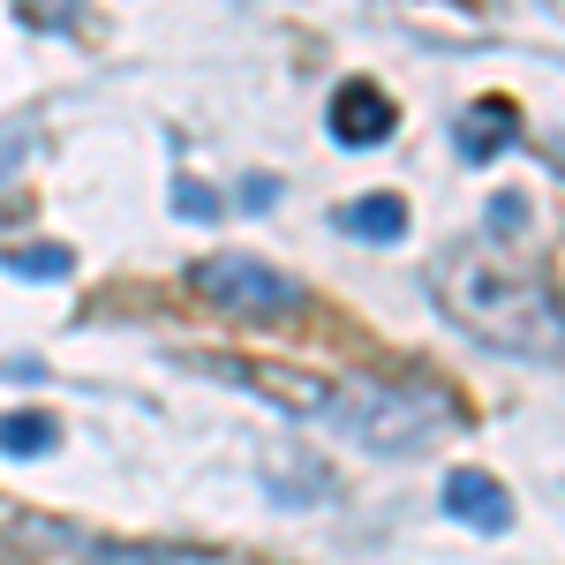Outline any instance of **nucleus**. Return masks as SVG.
<instances>
[{
	"instance_id": "9",
	"label": "nucleus",
	"mask_w": 565,
	"mask_h": 565,
	"mask_svg": "<svg viewBox=\"0 0 565 565\" xmlns=\"http://www.w3.org/2000/svg\"><path fill=\"white\" fill-rule=\"evenodd\" d=\"M53 445H61V423H53V415H39V407L0 415V452H8V460H39Z\"/></svg>"
},
{
	"instance_id": "14",
	"label": "nucleus",
	"mask_w": 565,
	"mask_h": 565,
	"mask_svg": "<svg viewBox=\"0 0 565 565\" xmlns=\"http://www.w3.org/2000/svg\"><path fill=\"white\" fill-rule=\"evenodd\" d=\"M490 204H498V212H490V226H498V234L527 226V204H521V196H490Z\"/></svg>"
},
{
	"instance_id": "12",
	"label": "nucleus",
	"mask_w": 565,
	"mask_h": 565,
	"mask_svg": "<svg viewBox=\"0 0 565 565\" xmlns=\"http://www.w3.org/2000/svg\"><path fill=\"white\" fill-rule=\"evenodd\" d=\"M174 204H181V218H218V196L204 181H174Z\"/></svg>"
},
{
	"instance_id": "2",
	"label": "nucleus",
	"mask_w": 565,
	"mask_h": 565,
	"mask_svg": "<svg viewBox=\"0 0 565 565\" xmlns=\"http://www.w3.org/2000/svg\"><path fill=\"white\" fill-rule=\"evenodd\" d=\"M452 423L460 407L430 385H340V407H332V430H348L362 452H423Z\"/></svg>"
},
{
	"instance_id": "10",
	"label": "nucleus",
	"mask_w": 565,
	"mask_h": 565,
	"mask_svg": "<svg viewBox=\"0 0 565 565\" xmlns=\"http://www.w3.org/2000/svg\"><path fill=\"white\" fill-rule=\"evenodd\" d=\"M8 271H15V279H68V271H76V257H68L61 242H45V249H15V257H8Z\"/></svg>"
},
{
	"instance_id": "13",
	"label": "nucleus",
	"mask_w": 565,
	"mask_h": 565,
	"mask_svg": "<svg viewBox=\"0 0 565 565\" xmlns=\"http://www.w3.org/2000/svg\"><path fill=\"white\" fill-rule=\"evenodd\" d=\"M23 151H31V129H23V121H8V129H0V181L23 167Z\"/></svg>"
},
{
	"instance_id": "5",
	"label": "nucleus",
	"mask_w": 565,
	"mask_h": 565,
	"mask_svg": "<svg viewBox=\"0 0 565 565\" xmlns=\"http://www.w3.org/2000/svg\"><path fill=\"white\" fill-rule=\"evenodd\" d=\"M324 121H332V136H340L348 151H377V143H385V136L399 129V106H392V98H385L377 84H362V76H354V84L332 90Z\"/></svg>"
},
{
	"instance_id": "11",
	"label": "nucleus",
	"mask_w": 565,
	"mask_h": 565,
	"mask_svg": "<svg viewBox=\"0 0 565 565\" xmlns=\"http://www.w3.org/2000/svg\"><path fill=\"white\" fill-rule=\"evenodd\" d=\"M31 15V31H76L84 23V0H15Z\"/></svg>"
},
{
	"instance_id": "8",
	"label": "nucleus",
	"mask_w": 565,
	"mask_h": 565,
	"mask_svg": "<svg viewBox=\"0 0 565 565\" xmlns=\"http://www.w3.org/2000/svg\"><path fill=\"white\" fill-rule=\"evenodd\" d=\"M340 234H354V242H399L407 234V204L399 196H354V204H340Z\"/></svg>"
},
{
	"instance_id": "7",
	"label": "nucleus",
	"mask_w": 565,
	"mask_h": 565,
	"mask_svg": "<svg viewBox=\"0 0 565 565\" xmlns=\"http://www.w3.org/2000/svg\"><path fill=\"white\" fill-rule=\"evenodd\" d=\"M452 143H460L468 167H482V159H498L505 143H521V114H513L505 98H482V106H468V114L452 121Z\"/></svg>"
},
{
	"instance_id": "1",
	"label": "nucleus",
	"mask_w": 565,
	"mask_h": 565,
	"mask_svg": "<svg viewBox=\"0 0 565 565\" xmlns=\"http://www.w3.org/2000/svg\"><path fill=\"white\" fill-rule=\"evenodd\" d=\"M437 309L498 354H527V362H558L565 354V302L543 271H527L513 257L490 249H445L430 264Z\"/></svg>"
},
{
	"instance_id": "6",
	"label": "nucleus",
	"mask_w": 565,
	"mask_h": 565,
	"mask_svg": "<svg viewBox=\"0 0 565 565\" xmlns=\"http://www.w3.org/2000/svg\"><path fill=\"white\" fill-rule=\"evenodd\" d=\"M445 513L482 527V535H498V527H513V498H505V482L482 476V468H452L445 476Z\"/></svg>"
},
{
	"instance_id": "4",
	"label": "nucleus",
	"mask_w": 565,
	"mask_h": 565,
	"mask_svg": "<svg viewBox=\"0 0 565 565\" xmlns=\"http://www.w3.org/2000/svg\"><path fill=\"white\" fill-rule=\"evenodd\" d=\"M196 370H204V377H226V385H242V392H257V399L287 407V415H309V423H332V407H340V385H332V377H302V370H279V362L196 354Z\"/></svg>"
},
{
	"instance_id": "3",
	"label": "nucleus",
	"mask_w": 565,
	"mask_h": 565,
	"mask_svg": "<svg viewBox=\"0 0 565 565\" xmlns=\"http://www.w3.org/2000/svg\"><path fill=\"white\" fill-rule=\"evenodd\" d=\"M189 287H196L204 302L234 309V317H287V309H302V287H295L279 264H257V257H204V264H189Z\"/></svg>"
}]
</instances>
